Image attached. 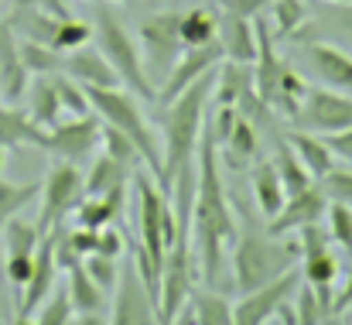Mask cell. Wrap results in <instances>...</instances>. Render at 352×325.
<instances>
[{
    "label": "cell",
    "instance_id": "cell-42",
    "mask_svg": "<svg viewBox=\"0 0 352 325\" xmlns=\"http://www.w3.org/2000/svg\"><path fill=\"white\" fill-rule=\"evenodd\" d=\"M55 79V93H58V103L62 109H69L72 116H79V113H89V96H86V90L72 79V76H62V72H55L52 76Z\"/></svg>",
    "mask_w": 352,
    "mask_h": 325
},
{
    "label": "cell",
    "instance_id": "cell-7",
    "mask_svg": "<svg viewBox=\"0 0 352 325\" xmlns=\"http://www.w3.org/2000/svg\"><path fill=\"white\" fill-rule=\"evenodd\" d=\"M133 189H137V202H140V243L154 257H164L168 247H175V240H178V219L171 209V199L147 175H137Z\"/></svg>",
    "mask_w": 352,
    "mask_h": 325
},
{
    "label": "cell",
    "instance_id": "cell-24",
    "mask_svg": "<svg viewBox=\"0 0 352 325\" xmlns=\"http://www.w3.org/2000/svg\"><path fill=\"white\" fill-rule=\"evenodd\" d=\"M284 140L294 147V154L301 158V165L308 168V175H311L315 182H318L325 171H332V151L325 147V140H322L318 134H311V130H291Z\"/></svg>",
    "mask_w": 352,
    "mask_h": 325
},
{
    "label": "cell",
    "instance_id": "cell-32",
    "mask_svg": "<svg viewBox=\"0 0 352 325\" xmlns=\"http://www.w3.org/2000/svg\"><path fill=\"white\" fill-rule=\"evenodd\" d=\"M21 62H24V69L34 72V76H55V72H62V65H65V52H58V48H52V45H45V41L24 38V41H21Z\"/></svg>",
    "mask_w": 352,
    "mask_h": 325
},
{
    "label": "cell",
    "instance_id": "cell-3",
    "mask_svg": "<svg viewBox=\"0 0 352 325\" xmlns=\"http://www.w3.org/2000/svg\"><path fill=\"white\" fill-rule=\"evenodd\" d=\"M298 243H284L280 236H270L267 229H256L253 222L236 229L233 240V284L239 295L280 277L284 271L294 267Z\"/></svg>",
    "mask_w": 352,
    "mask_h": 325
},
{
    "label": "cell",
    "instance_id": "cell-46",
    "mask_svg": "<svg viewBox=\"0 0 352 325\" xmlns=\"http://www.w3.org/2000/svg\"><path fill=\"white\" fill-rule=\"evenodd\" d=\"M318 185H322V192L329 196V202H346L352 206V171H325L322 178H318Z\"/></svg>",
    "mask_w": 352,
    "mask_h": 325
},
{
    "label": "cell",
    "instance_id": "cell-34",
    "mask_svg": "<svg viewBox=\"0 0 352 325\" xmlns=\"http://www.w3.org/2000/svg\"><path fill=\"white\" fill-rule=\"evenodd\" d=\"M250 83H253V65H239V62L223 65V76L216 79V90H212L216 107H236L239 93H243Z\"/></svg>",
    "mask_w": 352,
    "mask_h": 325
},
{
    "label": "cell",
    "instance_id": "cell-22",
    "mask_svg": "<svg viewBox=\"0 0 352 325\" xmlns=\"http://www.w3.org/2000/svg\"><path fill=\"white\" fill-rule=\"evenodd\" d=\"M253 199H256V209L263 219H274L280 213V206L287 202V189L274 168V161H256L253 168Z\"/></svg>",
    "mask_w": 352,
    "mask_h": 325
},
{
    "label": "cell",
    "instance_id": "cell-33",
    "mask_svg": "<svg viewBox=\"0 0 352 325\" xmlns=\"http://www.w3.org/2000/svg\"><path fill=\"white\" fill-rule=\"evenodd\" d=\"M38 196H41V182H7L0 175V229H3L7 219H14Z\"/></svg>",
    "mask_w": 352,
    "mask_h": 325
},
{
    "label": "cell",
    "instance_id": "cell-47",
    "mask_svg": "<svg viewBox=\"0 0 352 325\" xmlns=\"http://www.w3.org/2000/svg\"><path fill=\"white\" fill-rule=\"evenodd\" d=\"M318 24L325 28H336L342 34H352V3H329L318 17Z\"/></svg>",
    "mask_w": 352,
    "mask_h": 325
},
{
    "label": "cell",
    "instance_id": "cell-6",
    "mask_svg": "<svg viewBox=\"0 0 352 325\" xmlns=\"http://www.w3.org/2000/svg\"><path fill=\"white\" fill-rule=\"evenodd\" d=\"M137 41H140V59H144V69H147L151 83L164 79L171 72V65L178 62V55L185 52L182 10H157V14H151L140 24Z\"/></svg>",
    "mask_w": 352,
    "mask_h": 325
},
{
    "label": "cell",
    "instance_id": "cell-26",
    "mask_svg": "<svg viewBox=\"0 0 352 325\" xmlns=\"http://www.w3.org/2000/svg\"><path fill=\"white\" fill-rule=\"evenodd\" d=\"M182 322L230 325L233 322V305L216 291H199V295H188V312L182 315Z\"/></svg>",
    "mask_w": 352,
    "mask_h": 325
},
{
    "label": "cell",
    "instance_id": "cell-49",
    "mask_svg": "<svg viewBox=\"0 0 352 325\" xmlns=\"http://www.w3.org/2000/svg\"><path fill=\"white\" fill-rule=\"evenodd\" d=\"M69 240H72V247H76V253H79V257H89V253H96V240H100V229H89V226H76V229H69Z\"/></svg>",
    "mask_w": 352,
    "mask_h": 325
},
{
    "label": "cell",
    "instance_id": "cell-51",
    "mask_svg": "<svg viewBox=\"0 0 352 325\" xmlns=\"http://www.w3.org/2000/svg\"><path fill=\"white\" fill-rule=\"evenodd\" d=\"M123 236H120V229H110V226H103L100 229V240H96V253H103V257H120L123 253Z\"/></svg>",
    "mask_w": 352,
    "mask_h": 325
},
{
    "label": "cell",
    "instance_id": "cell-18",
    "mask_svg": "<svg viewBox=\"0 0 352 325\" xmlns=\"http://www.w3.org/2000/svg\"><path fill=\"white\" fill-rule=\"evenodd\" d=\"M28 69L21 62V41L17 31L10 28V21H0V96L7 103H17L28 90Z\"/></svg>",
    "mask_w": 352,
    "mask_h": 325
},
{
    "label": "cell",
    "instance_id": "cell-27",
    "mask_svg": "<svg viewBox=\"0 0 352 325\" xmlns=\"http://www.w3.org/2000/svg\"><path fill=\"white\" fill-rule=\"evenodd\" d=\"M69 298H72V308H76V315H89V312H100L103 308V288L89 277V271L82 267V260L79 264H72L69 271Z\"/></svg>",
    "mask_w": 352,
    "mask_h": 325
},
{
    "label": "cell",
    "instance_id": "cell-8",
    "mask_svg": "<svg viewBox=\"0 0 352 325\" xmlns=\"http://www.w3.org/2000/svg\"><path fill=\"white\" fill-rule=\"evenodd\" d=\"M86 196V175L79 171L76 161H58L45 182H41V216H38V229L48 233L52 226L65 222L69 213H76V206Z\"/></svg>",
    "mask_w": 352,
    "mask_h": 325
},
{
    "label": "cell",
    "instance_id": "cell-39",
    "mask_svg": "<svg viewBox=\"0 0 352 325\" xmlns=\"http://www.w3.org/2000/svg\"><path fill=\"white\" fill-rule=\"evenodd\" d=\"M270 10H274V21H277V34L280 38H291L294 41L305 31V21H308L305 0H274Z\"/></svg>",
    "mask_w": 352,
    "mask_h": 325
},
{
    "label": "cell",
    "instance_id": "cell-13",
    "mask_svg": "<svg viewBox=\"0 0 352 325\" xmlns=\"http://www.w3.org/2000/svg\"><path fill=\"white\" fill-rule=\"evenodd\" d=\"M298 284H301V271L291 267V271H284L280 277H274V281H267V284H260V288L239 295V302L233 305V322L236 325L267 322L284 302H291V295H294Z\"/></svg>",
    "mask_w": 352,
    "mask_h": 325
},
{
    "label": "cell",
    "instance_id": "cell-52",
    "mask_svg": "<svg viewBox=\"0 0 352 325\" xmlns=\"http://www.w3.org/2000/svg\"><path fill=\"white\" fill-rule=\"evenodd\" d=\"M17 7H38V10H48V14H55V17H69L65 0H14L10 10H17Z\"/></svg>",
    "mask_w": 352,
    "mask_h": 325
},
{
    "label": "cell",
    "instance_id": "cell-55",
    "mask_svg": "<svg viewBox=\"0 0 352 325\" xmlns=\"http://www.w3.org/2000/svg\"><path fill=\"white\" fill-rule=\"evenodd\" d=\"M325 3H352V0H325Z\"/></svg>",
    "mask_w": 352,
    "mask_h": 325
},
{
    "label": "cell",
    "instance_id": "cell-54",
    "mask_svg": "<svg viewBox=\"0 0 352 325\" xmlns=\"http://www.w3.org/2000/svg\"><path fill=\"white\" fill-rule=\"evenodd\" d=\"M0 284H7V271H3V250H0Z\"/></svg>",
    "mask_w": 352,
    "mask_h": 325
},
{
    "label": "cell",
    "instance_id": "cell-19",
    "mask_svg": "<svg viewBox=\"0 0 352 325\" xmlns=\"http://www.w3.org/2000/svg\"><path fill=\"white\" fill-rule=\"evenodd\" d=\"M65 76H72L79 86H120L113 65L103 59L100 48H72L65 55V65H62Z\"/></svg>",
    "mask_w": 352,
    "mask_h": 325
},
{
    "label": "cell",
    "instance_id": "cell-37",
    "mask_svg": "<svg viewBox=\"0 0 352 325\" xmlns=\"http://www.w3.org/2000/svg\"><path fill=\"white\" fill-rule=\"evenodd\" d=\"M34 322L38 325H69L76 322V308H72V298H69V284H58L48 291V298L38 305L34 312Z\"/></svg>",
    "mask_w": 352,
    "mask_h": 325
},
{
    "label": "cell",
    "instance_id": "cell-53",
    "mask_svg": "<svg viewBox=\"0 0 352 325\" xmlns=\"http://www.w3.org/2000/svg\"><path fill=\"white\" fill-rule=\"evenodd\" d=\"M346 308H352V271H349V277L342 281L339 295H332V312H336V315H342Z\"/></svg>",
    "mask_w": 352,
    "mask_h": 325
},
{
    "label": "cell",
    "instance_id": "cell-5",
    "mask_svg": "<svg viewBox=\"0 0 352 325\" xmlns=\"http://www.w3.org/2000/svg\"><path fill=\"white\" fill-rule=\"evenodd\" d=\"M93 38H96V48L103 52V59L113 65L120 86L130 90L133 96L154 103L157 86L151 83V76H147V69H144V59H140V48H137V41L130 38V31L117 21V14H110V10L103 7V10L96 14V21H93Z\"/></svg>",
    "mask_w": 352,
    "mask_h": 325
},
{
    "label": "cell",
    "instance_id": "cell-25",
    "mask_svg": "<svg viewBox=\"0 0 352 325\" xmlns=\"http://www.w3.org/2000/svg\"><path fill=\"white\" fill-rule=\"evenodd\" d=\"M298 325H318L329 322L336 312H332V284H298Z\"/></svg>",
    "mask_w": 352,
    "mask_h": 325
},
{
    "label": "cell",
    "instance_id": "cell-15",
    "mask_svg": "<svg viewBox=\"0 0 352 325\" xmlns=\"http://www.w3.org/2000/svg\"><path fill=\"white\" fill-rule=\"evenodd\" d=\"M55 274H58V264H55V236L52 229L41 236L38 250H34V267H31V277L17 298V322H31L38 305L48 298V291L55 288Z\"/></svg>",
    "mask_w": 352,
    "mask_h": 325
},
{
    "label": "cell",
    "instance_id": "cell-28",
    "mask_svg": "<svg viewBox=\"0 0 352 325\" xmlns=\"http://www.w3.org/2000/svg\"><path fill=\"white\" fill-rule=\"evenodd\" d=\"M130 165H123L117 158H110L107 151L93 161V168H89V175H86V196H107L110 189H117V185H126L130 182Z\"/></svg>",
    "mask_w": 352,
    "mask_h": 325
},
{
    "label": "cell",
    "instance_id": "cell-48",
    "mask_svg": "<svg viewBox=\"0 0 352 325\" xmlns=\"http://www.w3.org/2000/svg\"><path fill=\"white\" fill-rule=\"evenodd\" d=\"M318 137L325 140V147H329L336 158L352 161V127H346V130H332V134H318Z\"/></svg>",
    "mask_w": 352,
    "mask_h": 325
},
{
    "label": "cell",
    "instance_id": "cell-40",
    "mask_svg": "<svg viewBox=\"0 0 352 325\" xmlns=\"http://www.w3.org/2000/svg\"><path fill=\"white\" fill-rule=\"evenodd\" d=\"M41 229L38 222H24V219H7L3 222V243H7V253H34L38 243H41Z\"/></svg>",
    "mask_w": 352,
    "mask_h": 325
},
{
    "label": "cell",
    "instance_id": "cell-29",
    "mask_svg": "<svg viewBox=\"0 0 352 325\" xmlns=\"http://www.w3.org/2000/svg\"><path fill=\"white\" fill-rule=\"evenodd\" d=\"M219 38V14L212 7H192V10H182V41L185 48L192 45H206Z\"/></svg>",
    "mask_w": 352,
    "mask_h": 325
},
{
    "label": "cell",
    "instance_id": "cell-35",
    "mask_svg": "<svg viewBox=\"0 0 352 325\" xmlns=\"http://www.w3.org/2000/svg\"><path fill=\"white\" fill-rule=\"evenodd\" d=\"M58 113H62V103H58V93H55V79L45 76L31 86V120L41 123V127H55Z\"/></svg>",
    "mask_w": 352,
    "mask_h": 325
},
{
    "label": "cell",
    "instance_id": "cell-56",
    "mask_svg": "<svg viewBox=\"0 0 352 325\" xmlns=\"http://www.w3.org/2000/svg\"><path fill=\"white\" fill-rule=\"evenodd\" d=\"M113 3H126V0H113Z\"/></svg>",
    "mask_w": 352,
    "mask_h": 325
},
{
    "label": "cell",
    "instance_id": "cell-36",
    "mask_svg": "<svg viewBox=\"0 0 352 325\" xmlns=\"http://www.w3.org/2000/svg\"><path fill=\"white\" fill-rule=\"evenodd\" d=\"M305 264H301V281L308 284H332L339 277V260L329 247H315V250H305L301 253Z\"/></svg>",
    "mask_w": 352,
    "mask_h": 325
},
{
    "label": "cell",
    "instance_id": "cell-17",
    "mask_svg": "<svg viewBox=\"0 0 352 325\" xmlns=\"http://www.w3.org/2000/svg\"><path fill=\"white\" fill-rule=\"evenodd\" d=\"M301 52L311 62L318 83H325L339 93H352V55H346L342 48L325 45V41H311V38L301 41Z\"/></svg>",
    "mask_w": 352,
    "mask_h": 325
},
{
    "label": "cell",
    "instance_id": "cell-45",
    "mask_svg": "<svg viewBox=\"0 0 352 325\" xmlns=\"http://www.w3.org/2000/svg\"><path fill=\"white\" fill-rule=\"evenodd\" d=\"M82 267L89 271V277L103 288V295L107 291H113L117 288V277H120V267H117V257H103V253H89V257H82Z\"/></svg>",
    "mask_w": 352,
    "mask_h": 325
},
{
    "label": "cell",
    "instance_id": "cell-43",
    "mask_svg": "<svg viewBox=\"0 0 352 325\" xmlns=\"http://www.w3.org/2000/svg\"><path fill=\"white\" fill-rule=\"evenodd\" d=\"M100 144H103V151H107L110 158H117V161L130 165V168L140 161V154H137L133 140H130L123 130H117L113 123H103V137H100Z\"/></svg>",
    "mask_w": 352,
    "mask_h": 325
},
{
    "label": "cell",
    "instance_id": "cell-50",
    "mask_svg": "<svg viewBox=\"0 0 352 325\" xmlns=\"http://www.w3.org/2000/svg\"><path fill=\"white\" fill-rule=\"evenodd\" d=\"M226 14H239V17H256L263 7H270L274 0H216Z\"/></svg>",
    "mask_w": 352,
    "mask_h": 325
},
{
    "label": "cell",
    "instance_id": "cell-10",
    "mask_svg": "<svg viewBox=\"0 0 352 325\" xmlns=\"http://www.w3.org/2000/svg\"><path fill=\"white\" fill-rule=\"evenodd\" d=\"M301 130L311 134H332L352 127V93H339L332 86H315L305 93L301 109L291 116Z\"/></svg>",
    "mask_w": 352,
    "mask_h": 325
},
{
    "label": "cell",
    "instance_id": "cell-1",
    "mask_svg": "<svg viewBox=\"0 0 352 325\" xmlns=\"http://www.w3.org/2000/svg\"><path fill=\"white\" fill-rule=\"evenodd\" d=\"M195 161H199V185H195V206H192V236H195L206 284L219 288L223 253L236 240V219L230 196L223 189V178H219V144L212 137V127L206 123H202Z\"/></svg>",
    "mask_w": 352,
    "mask_h": 325
},
{
    "label": "cell",
    "instance_id": "cell-31",
    "mask_svg": "<svg viewBox=\"0 0 352 325\" xmlns=\"http://www.w3.org/2000/svg\"><path fill=\"white\" fill-rule=\"evenodd\" d=\"M305 93H308V83H305V76L291 65V62H284L280 65V79H277V96H274V109H280L287 120L301 109V100H305Z\"/></svg>",
    "mask_w": 352,
    "mask_h": 325
},
{
    "label": "cell",
    "instance_id": "cell-12",
    "mask_svg": "<svg viewBox=\"0 0 352 325\" xmlns=\"http://www.w3.org/2000/svg\"><path fill=\"white\" fill-rule=\"evenodd\" d=\"M223 59H226V52H223V41H219V38H212V41H206V45H192V48H185V52L178 55V62L171 65V72L161 79L157 96H154V107L171 103L182 90H188L195 79H202L206 72H212Z\"/></svg>",
    "mask_w": 352,
    "mask_h": 325
},
{
    "label": "cell",
    "instance_id": "cell-9",
    "mask_svg": "<svg viewBox=\"0 0 352 325\" xmlns=\"http://www.w3.org/2000/svg\"><path fill=\"white\" fill-rule=\"evenodd\" d=\"M192 271H195V257H192V236H178L175 247H168L164 253V267H161V302H157V322H175L192 295Z\"/></svg>",
    "mask_w": 352,
    "mask_h": 325
},
{
    "label": "cell",
    "instance_id": "cell-14",
    "mask_svg": "<svg viewBox=\"0 0 352 325\" xmlns=\"http://www.w3.org/2000/svg\"><path fill=\"white\" fill-rule=\"evenodd\" d=\"M110 322L113 325H144L157 322V305L151 302L144 281L137 277L133 264L123 267L113 288V305H110Z\"/></svg>",
    "mask_w": 352,
    "mask_h": 325
},
{
    "label": "cell",
    "instance_id": "cell-23",
    "mask_svg": "<svg viewBox=\"0 0 352 325\" xmlns=\"http://www.w3.org/2000/svg\"><path fill=\"white\" fill-rule=\"evenodd\" d=\"M223 147V154H226V165L239 171V168H246L253 158H256V147H260V130L246 120V116H239L236 113V123L233 130H230V137L219 144Z\"/></svg>",
    "mask_w": 352,
    "mask_h": 325
},
{
    "label": "cell",
    "instance_id": "cell-4",
    "mask_svg": "<svg viewBox=\"0 0 352 325\" xmlns=\"http://www.w3.org/2000/svg\"><path fill=\"white\" fill-rule=\"evenodd\" d=\"M82 90H86V96H89L93 113H96L103 123H113L117 130H123V134L133 140L140 161L151 168V175H154L157 185H161V178H164V147L157 144L154 127L144 120V113L137 107L133 93H130V90H120V86H82Z\"/></svg>",
    "mask_w": 352,
    "mask_h": 325
},
{
    "label": "cell",
    "instance_id": "cell-20",
    "mask_svg": "<svg viewBox=\"0 0 352 325\" xmlns=\"http://www.w3.org/2000/svg\"><path fill=\"white\" fill-rule=\"evenodd\" d=\"M219 41L230 62L239 65H253L256 59V31H253V17H239V14H219Z\"/></svg>",
    "mask_w": 352,
    "mask_h": 325
},
{
    "label": "cell",
    "instance_id": "cell-30",
    "mask_svg": "<svg viewBox=\"0 0 352 325\" xmlns=\"http://www.w3.org/2000/svg\"><path fill=\"white\" fill-rule=\"evenodd\" d=\"M274 168H277V175H280V182H284V189H287V196H294V192L315 185V178L308 175V168L301 165V158L294 154V147H291L287 140H277Z\"/></svg>",
    "mask_w": 352,
    "mask_h": 325
},
{
    "label": "cell",
    "instance_id": "cell-21",
    "mask_svg": "<svg viewBox=\"0 0 352 325\" xmlns=\"http://www.w3.org/2000/svg\"><path fill=\"white\" fill-rule=\"evenodd\" d=\"M0 147L21 151V147H45V127L31 120V113L17 107H0Z\"/></svg>",
    "mask_w": 352,
    "mask_h": 325
},
{
    "label": "cell",
    "instance_id": "cell-2",
    "mask_svg": "<svg viewBox=\"0 0 352 325\" xmlns=\"http://www.w3.org/2000/svg\"><path fill=\"white\" fill-rule=\"evenodd\" d=\"M216 90V69L206 72L202 79H195L188 90H182L171 103L161 109V130H164V178H161V192H171V178L175 171L195 158L199 151V137H202V116L212 100Z\"/></svg>",
    "mask_w": 352,
    "mask_h": 325
},
{
    "label": "cell",
    "instance_id": "cell-38",
    "mask_svg": "<svg viewBox=\"0 0 352 325\" xmlns=\"http://www.w3.org/2000/svg\"><path fill=\"white\" fill-rule=\"evenodd\" d=\"M76 226H89V229H103L110 222H117L123 213L107 199V196H82V202L76 206Z\"/></svg>",
    "mask_w": 352,
    "mask_h": 325
},
{
    "label": "cell",
    "instance_id": "cell-44",
    "mask_svg": "<svg viewBox=\"0 0 352 325\" xmlns=\"http://www.w3.org/2000/svg\"><path fill=\"white\" fill-rule=\"evenodd\" d=\"M325 213H329V240H336L342 250L352 253V206L332 202Z\"/></svg>",
    "mask_w": 352,
    "mask_h": 325
},
{
    "label": "cell",
    "instance_id": "cell-11",
    "mask_svg": "<svg viewBox=\"0 0 352 325\" xmlns=\"http://www.w3.org/2000/svg\"><path fill=\"white\" fill-rule=\"evenodd\" d=\"M100 137H103V123L96 113H79L72 120H58L55 127L45 130V147L48 154L62 158V161H82L89 158L96 147H100Z\"/></svg>",
    "mask_w": 352,
    "mask_h": 325
},
{
    "label": "cell",
    "instance_id": "cell-16",
    "mask_svg": "<svg viewBox=\"0 0 352 325\" xmlns=\"http://www.w3.org/2000/svg\"><path fill=\"white\" fill-rule=\"evenodd\" d=\"M329 209V196L322 192V185H308L294 196H287V202L280 206V213L274 219H267V233L270 236H284L291 229H301L305 222H318L322 213Z\"/></svg>",
    "mask_w": 352,
    "mask_h": 325
},
{
    "label": "cell",
    "instance_id": "cell-41",
    "mask_svg": "<svg viewBox=\"0 0 352 325\" xmlns=\"http://www.w3.org/2000/svg\"><path fill=\"white\" fill-rule=\"evenodd\" d=\"M86 41H93V24L76 21V17H62L58 28H55V34H52V48H58V52L82 48Z\"/></svg>",
    "mask_w": 352,
    "mask_h": 325
}]
</instances>
